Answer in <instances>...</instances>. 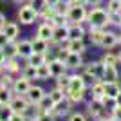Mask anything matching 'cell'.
I'll list each match as a JSON object with an SVG mask.
<instances>
[{
    "instance_id": "42",
    "label": "cell",
    "mask_w": 121,
    "mask_h": 121,
    "mask_svg": "<svg viewBox=\"0 0 121 121\" xmlns=\"http://www.w3.org/2000/svg\"><path fill=\"white\" fill-rule=\"evenodd\" d=\"M69 121H87V117L83 114H80V112H74V114L69 116Z\"/></svg>"
},
{
    "instance_id": "23",
    "label": "cell",
    "mask_w": 121,
    "mask_h": 121,
    "mask_svg": "<svg viewBox=\"0 0 121 121\" xmlns=\"http://www.w3.org/2000/svg\"><path fill=\"white\" fill-rule=\"evenodd\" d=\"M33 42H27V40H22L18 42V56L22 58H27L29 54H33Z\"/></svg>"
},
{
    "instance_id": "7",
    "label": "cell",
    "mask_w": 121,
    "mask_h": 121,
    "mask_svg": "<svg viewBox=\"0 0 121 121\" xmlns=\"http://www.w3.org/2000/svg\"><path fill=\"white\" fill-rule=\"evenodd\" d=\"M49 71H51V76H52V78H58V76L65 74L67 65H65V61H63V60L54 58L52 61H49Z\"/></svg>"
},
{
    "instance_id": "39",
    "label": "cell",
    "mask_w": 121,
    "mask_h": 121,
    "mask_svg": "<svg viewBox=\"0 0 121 121\" xmlns=\"http://www.w3.org/2000/svg\"><path fill=\"white\" fill-rule=\"evenodd\" d=\"M36 119H38V121H56V119H54V114H52V112H40Z\"/></svg>"
},
{
    "instance_id": "48",
    "label": "cell",
    "mask_w": 121,
    "mask_h": 121,
    "mask_svg": "<svg viewBox=\"0 0 121 121\" xmlns=\"http://www.w3.org/2000/svg\"><path fill=\"white\" fill-rule=\"evenodd\" d=\"M114 103H117V105H121V92H119V96L114 99Z\"/></svg>"
},
{
    "instance_id": "36",
    "label": "cell",
    "mask_w": 121,
    "mask_h": 121,
    "mask_svg": "<svg viewBox=\"0 0 121 121\" xmlns=\"http://www.w3.org/2000/svg\"><path fill=\"white\" fill-rule=\"evenodd\" d=\"M107 11L108 13H121V0H108Z\"/></svg>"
},
{
    "instance_id": "45",
    "label": "cell",
    "mask_w": 121,
    "mask_h": 121,
    "mask_svg": "<svg viewBox=\"0 0 121 121\" xmlns=\"http://www.w3.org/2000/svg\"><path fill=\"white\" fill-rule=\"evenodd\" d=\"M5 22H7V20H5V16L2 15V13H0V31L4 29V25H5Z\"/></svg>"
},
{
    "instance_id": "26",
    "label": "cell",
    "mask_w": 121,
    "mask_h": 121,
    "mask_svg": "<svg viewBox=\"0 0 121 121\" xmlns=\"http://www.w3.org/2000/svg\"><path fill=\"white\" fill-rule=\"evenodd\" d=\"M54 15H56L54 5H49V4H45V5H43V7H42L40 11H38V16H42V18H43V22L51 20V18H52Z\"/></svg>"
},
{
    "instance_id": "33",
    "label": "cell",
    "mask_w": 121,
    "mask_h": 121,
    "mask_svg": "<svg viewBox=\"0 0 121 121\" xmlns=\"http://www.w3.org/2000/svg\"><path fill=\"white\" fill-rule=\"evenodd\" d=\"M11 114H13L11 105H0V119L2 121H9Z\"/></svg>"
},
{
    "instance_id": "47",
    "label": "cell",
    "mask_w": 121,
    "mask_h": 121,
    "mask_svg": "<svg viewBox=\"0 0 121 121\" xmlns=\"http://www.w3.org/2000/svg\"><path fill=\"white\" fill-rule=\"evenodd\" d=\"M45 2H47V4H49V5H56V4H58V2H60V0H45Z\"/></svg>"
},
{
    "instance_id": "29",
    "label": "cell",
    "mask_w": 121,
    "mask_h": 121,
    "mask_svg": "<svg viewBox=\"0 0 121 121\" xmlns=\"http://www.w3.org/2000/svg\"><path fill=\"white\" fill-rule=\"evenodd\" d=\"M69 85H71V76H67V74H61L56 78V87L58 89H61V91H69Z\"/></svg>"
},
{
    "instance_id": "17",
    "label": "cell",
    "mask_w": 121,
    "mask_h": 121,
    "mask_svg": "<svg viewBox=\"0 0 121 121\" xmlns=\"http://www.w3.org/2000/svg\"><path fill=\"white\" fill-rule=\"evenodd\" d=\"M85 29L81 24H69V40H83Z\"/></svg>"
},
{
    "instance_id": "37",
    "label": "cell",
    "mask_w": 121,
    "mask_h": 121,
    "mask_svg": "<svg viewBox=\"0 0 121 121\" xmlns=\"http://www.w3.org/2000/svg\"><path fill=\"white\" fill-rule=\"evenodd\" d=\"M103 63L105 65H117V54H112V52H107L105 56H103Z\"/></svg>"
},
{
    "instance_id": "16",
    "label": "cell",
    "mask_w": 121,
    "mask_h": 121,
    "mask_svg": "<svg viewBox=\"0 0 121 121\" xmlns=\"http://www.w3.org/2000/svg\"><path fill=\"white\" fill-rule=\"evenodd\" d=\"M65 40H69V25L54 27V33H52V42H56V43H63Z\"/></svg>"
},
{
    "instance_id": "15",
    "label": "cell",
    "mask_w": 121,
    "mask_h": 121,
    "mask_svg": "<svg viewBox=\"0 0 121 121\" xmlns=\"http://www.w3.org/2000/svg\"><path fill=\"white\" fill-rule=\"evenodd\" d=\"M105 83V81H103ZM121 92V85L117 83V81H112V83H105V96L108 98L110 101H114L117 96H119Z\"/></svg>"
},
{
    "instance_id": "46",
    "label": "cell",
    "mask_w": 121,
    "mask_h": 121,
    "mask_svg": "<svg viewBox=\"0 0 121 121\" xmlns=\"http://www.w3.org/2000/svg\"><path fill=\"white\" fill-rule=\"evenodd\" d=\"M89 4H91V5H99L101 0H89Z\"/></svg>"
},
{
    "instance_id": "28",
    "label": "cell",
    "mask_w": 121,
    "mask_h": 121,
    "mask_svg": "<svg viewBox=\"0 0 121 121\" xmlns=\"http://www.w3.org/2000/svg\"><path fill=\"white\" fill-rule=\"evenodd\" d=\"M65 96H67V92L61 91V89H58V87H56V89H52V91L49 92V98H51V101H52L54 105H56V103H60Z\"/></svg>"
},
{
    "instance_id": "11",
    "label": "cell",
    "mask_w": 121,
    "mask_h": 121,
    "mask_svg": "<svg viewBox=\"0 0 121 121\" xmlns=\"http://www.w3.org/2000/svg\"><path fill=\"white\" fill-rule=\"evenodd\" d=\"M94 98H96V99L105 98V83H103V80H96L91 85V99H94Z\"/></svg>"
},
{
    "instance_id": "40",
    "label": "cell",
    "mask_w": 121,
    "mask_h": 121,
    "mask_svg": "<svg viewBox=\"0 0 121 121\" xmlns=\"http://www.w3.org/2000/svg\"><path fill=\"white\" fill-rule=\"evenodd\" d=\"M110 114H112V119H121V105L114 103L110 108Z\"/></svg>"
},
{
    "instance_id": "21",
    "label": "cell",
    "mask_w": 121,
    "mask_h": 121,
    "mask_svg": "<svg viewBox=\"0 0 121 121\" xmlns=\"http://www.w3.org/2000/svg\"><path fill=\"white\" fill-rule=\"evenodd\" d=\"M65 65H67V69H78V67H81V65H83V61H81V54L69 52V56L65 58Z\"/></svg>"
},
{
    "instance_id": "4",
    "label": "cell",
    "mask_w": 121,
    "mask_h": 121,
    "mask_svg": "<svg viewBox=\"0 0 121 121\" xmlns=\"http://www.w3.org/2000/svg\"><path fill=\"white\" fill-rule=\"evenodd\" d=\"M52 33H54V25H52V22H51V20H47V22H43V24L38 27L36 36H38V38H42V40L51 42V40H52Z\"/></svg>"
},
{
    "instance_id": "56",
    "label": "cell",
    "mask_w": 121,
    "mask_h": 121,
    "mask_svg": "<svg viewBox=\"0 0 121 121\" xmlns=\"http://www.w3.org/2000/svg\"><path fill=\"white\" fill-rule=\"evenodd\" d=\"M112 121H121V119H112Z\"/></svg>"
},
{
    "instance_id": "41",
    "label": "cell",
    "mask_w": 121,
    "mask_h": 121,
    "mask_svg": "<svg viewBox=\"0 0 121 121\" xmlns=\"http://www.w3.org/2000/svg\"><path fill=\"white\" fill-rule=\"evenodd\" d=\"M9 121H25V114L24 112H13Z\"/></svg>"
},
{
    "instance_id": "18",
    "label": "cell",
    "mask_w": 121,
    "mask_h": 121,
    "mask_svg": "<svg viewBox=\"0 0 121 121\" xmlns=\"http://www.w3.org/2000/svg\"><path fill=\"white\" fill-rule=\"evenodd\" d=\"M71 105H72V101H71L69 98L65 96L63 99L60 101V103H56V105H54V108H52L51 112H52L54 116H56V114H60V116H63V114H67V112L71 110Z\"/></svg>"
},
{
    "instance_id": "31",
    "label": "cell",
    "mask_w": 121,
    "mask_h": 121,
    "mask_svg": "<svg viewBox=\"0 0 121 121\" xmlns=\"http://www.w3.org/2000/svg\"><path fill=\"white\" fill-rule=\"evenodd\" d=\"M67 98L72 101V103H78L85 98V91H67Z\"/></svg>"
},
{
    "instance_id": "54",
    "label": "cell",
    "mask_w": 121,
    "mask_h": 121,
    "mask_svg": "<svg viewBox=\"0 0 121 121\" xmlns=\"http://www.w3.org/2000/svg\"><path fill=\"white\" fill-rule=\"evenodd\" d=\"M117 29H119V31H121V22H119V25H117Z\"/></svg>"
},
{
    "instance_id": "19",
    "label": "cell",
    "mask_w": 121,
    "mask_h": 121,
    "mask_svg": "<svg viewBox=\"0 0 121 121\" xmlns=\"http://www.w3.org/2000/svg\"><path fill=\"white\" fill-rule=\"evenodd\" d=\"M105 108V103H103V99H91L89 101V114H91L92 117H98L101 114V110Z\"/></svg>"
},
{
    "instance_id": "38",
    "label": "cell",
    "mask_w": 121,
    "mask_h": 121,
    "mask_svg": "<svg viewBox=\"0 0 121 121\" xmlns=\"http://www.w3.org/2000/svg\"><path fill=\"white\" fill-rule=\"evenodd\" d=\"M121 22V13H108V25H119Z\"/></svg>"
},
{
    "instance_id": "35",
    "label": "cell",
    "mask_w": 121,
    "mask_h": 121,
    "mask_svg": "<svg viewBox=\"0 0 121 121\" xmlns=\"http://www.w3.org/2000/svg\"><path fill=\"white\" fill-rule=\"evenodd\" d=\"M4 65H5V71H9V72H16L20 69V67H18V61H16V56L15 58H7Z\"/></svg>"
},
{
    "instance_id": "24",
    "label": "cell",
    "mask_w": 121,
    "mask_h": 121,
    "mask_svg": "<svg viewBox=\"0 0 121 121\" xmlns=\"http://www.w3.org/2000/svg\"><path fill=\"white\" fill-rule=\"evenodd\" d=\"M2 49H4V52H5V58H15V56H18V42L9 40Z\"/></svg>"
},
{
    "instance_id": "27",
    "label": "cell",
    "mask_w": 121,
    "mask_h": 121,
    "mask_svg": "<svg viewBox=\"0 0 121 121\" xmlns=\"http://www.w3.org/2000/svg\"><path fill=\"white\" fill-rule=\"evenodd\" d=\"M31 42H33V51L35 52H45V51H49V42L47 40H42V38L36 36L35 40H31Z\"/></svg>"
},
{
    "instance_id": "53",
    "label": "cell",
    "mask_w": 121,
    "mask_h": 121,
    "mask_svg": "<svg viewBox=\"0 0 121 121\" xmlns=\"http://www.w3.org/2000/svg\"><path fill=\"white\" fill-rule=\"evenodd\" d=\"M98 121H112V119H98Z\"/></svg>"
},
{
    "instance_id": "10",
    "label": "cell",
    "mask_w": 121,
    "mask_h": 121,
    "mask_svg": "<svg viewBox=\"0 0 121 121\" xmlns=\"http://www.w3.org/2000/svg\"><path fill=\"white\" fill-rule=\"evenodd\" d=\"M119 43V35L114 33V31H105V36H103V42H101V47L105 49H112Z\"/></svg>"
},
{
    "instance_id": "55",
    "label": "cell",
    "mask_w": 121,
    "mask_h": 121,
    "mask_svg": "<svg viewBox=\"0 0 121 121\" xmlns=\"http://www.w3.org/2000/svg\"><path fill=\"white\" fill-rule=\"evenodd\" d=\"M119 43H121V33H119Z\"/></svg>"
},
{
    "instance_id": "6",
    "label": "cell",
    "mask_w": 121,
    "mask_h": 121,
    "mask_svg": "<svg viewBox=\"0 0 121 121\" xmlns=\"http://www.w3.org/2000/svg\"><path fill=\"white\" fill-rule=\"evenodd\" d=\"M61 47H65L69 52H76V54H83L85 52V43L83 40H65L63 43H60Z\"/></svg>"
},
{
    "instance_id": "25",
    "label": "cell",
    "mask_w": 121,
    "mask_h": 121,
    "mask_svg": "<svg viewBox=\"0 0 121 121\" xmlns=\"http://www.w3.org/2000/svg\"><path fill=\"white\" fill-rule=\"evenodd\" d=\"M69 91H85V80L83 76H71V85H69Z\"/></svg>"
},
{
    "instance_id": "9",
    "label": "cell",
    "mask_w": 121,
    "mask_h": 121,
    "mask_svg": "<svg viewBox=\"0 0 121 121\" xmlns=\"http://www.w3.org/2000/svg\"><path fill=\"white\" fill-rule=\"evenodd\" d=\"M43 98H45V92L40 87H31L29 91H27V99H29L31 105H38Z\"/></svg>"
},
{
    "instance_id": "51",
    "label": "cell",
    "mask_w": 121,
    "mask_h": 121,
    "mask_svg": "<svg viewBox=\"0 0 121 121\" xmlns=\"http://www.w3.org/2000/svg\"><path fill=\"white\" fill-rule=\"evenodd\" d=\"M117 61H121V51L117 52Z\"/></svg>"
},
{
    "instance_id": "8",
    "label": "cell",
    "mask_w": 121,
    "mask_h": 121,
    "mask_svg": "<svg viewBox=\"0 0 121 121\" xmlns=\"http://www.w3.org/2000/svg\"><path fill=\"white\" fill-rule=\"evenodd\" d=\"M9 105H11V108H13V112H25V110H27V107H29L31 103H29L27 98H22V94H18L16 98L11 99Z\"/></svg>"
},
{
    "instance_id": "44",
    "label": "cell",
    "mask_w": 121,
    "mask_h": 121,
    "mask_svg": "<svg viewBox=\"0 0 121 121\" xmlns=\"http://www.w3.org/2000/svg\"><path fill=\"white\" fill-rule=\"evenodd\" d=\"M5 60H7V58H5V52H4V49L0 47V63H5Z\"/></svg>"
},
{
    "instance_id": "5",
    "label": "cell",
    "mask_w": 121,
    "mask_h": 121,
    "mask_svg": "<svg viewBox=\"0 0 121 121\" xmlns=\"http://www.w3.org/2000/svg\"><path fill=\"white\" fill-rule=\"evenodd\" d=\"M85 72L91 74V76H94L96 80H101V78H103V72H105V63H103V61L89 63V65H85Z\"/></svg>"
},
{
    "instance_id": "2",
    "label": "cell",
    "mask_w": 121,
    "mask_h": 121,
    "mask_svg": "<svg viewBox=\"0 0 121 121\" xmlns=\"http://www.w3.org/2000/svg\"><path fill=\"white\" fill-rule=\"evenodd\" d=\"M87 7L83 4H78V2H72L69 4V9H67V20L69 24H83L87 22Z\"/></svg>"
},
{
    "instance_id": "57",
    "label": "cell",
    "mask_w": 121,
    "mask_h": 121,
    "mask_svg": "<svg viewBox=\"0 0 121 121\" xmlns=\"http://www.w3.org/2000/svg\"><path fill=\"white\" fill-rule=\"evenodd\" d=\"M29 121H38V119H29Z\"/></svg>"
},
{
    "instance_id": "58",
    "label": "cell",
    "mask_w": 121,
    "mask_h": 121,
    "mask_svg": "<svg viewBox=\"0 0 121 121\" xmlns=\"http://www.w3.org/2000/svg\"><path fill=\"white\" fill-rule=\"evenodd\" d=\"M0 121H2V119H0Z\"/></svg>"
},
{
    "instance_id": "43",
    "label": "cell",
    "mask_w": 121,
    "mask_h": 121,
    "mask_svg": "<svg viewBox=\"0 0 121 121\" xmlns=\"http://www.w3.org/2000/svg\"><path fill=\"white\" fill-rule=\"evenodd\" d=\"M7 42H9V38H7V36H5L4 33H2V31H0V47H4L5 43H7Z\"/></svg>"
},
{
    "instance_id": "52",
    "label": "cell",
    "mask_w": 121,
    "mask_h": 121,
    "mask_svg": "<svg viewBox=\"0 0 121 121\" xmlns=\"http://www.w3.org/2000/svg\"><path fill=\"white\" fill-rule=\"evenodd\" d=\"M15 2H16V4H24L25 0H15Z\"/></svg>"
},
{
    "instance_id": "1",
    "label": "cell",
    "mask_w": 121,
    "mask_h": 121,
    "mask_svg": "<svg viewBox=\"0 0 121 121\" xmlns=\"http://www.w3.org/2000/svg\"><path fill=\"white\" fill-rule=\"evenodd\" d=\"M87 22L91 27H103L105 29L108 25V11L99 5H92V9L87 13Z\"/></svg>"
},
{
    "instance_id": "3",
    "label": "cell",
    "mask_w": 121,
    "mask_h": 121,
    "mask_svg": "<svg viewBox=\"0 0 121 121\" xmlns=\"http://www.w3.org/2000/svg\"><path fill=\"white\" fill-rule=\"evenodd\" d=\"M36 18H38V11L33 7V4H25L18 9V20H20V24L31 25Z\"/></svg>"
},
{
    "instance_id": "30",
    "label": "cell",
    "mask_w": 121,
    "mask_h": 121,
    "mask_svg": "<svg viewBox=\"0 0 121 121\" xmlns=\"http://www.w3.org/2000/svg\"><path fill=\"white\" fill-rule=\"evenodd\" d=\"M11 99H13V96H11V91L7 89V87L0 85V105H9Z\"/></svg>"
},
{
    "instance_id": "34",
    "label": "cell",
    "mask_w": 121,
    "mask_h": 121,
    "mask_svg": "<svg viewBox=\"0 0 121 121\" xmlns=\"http://www.w3.org/2000/svg\"><path fill=\"white\" fill-rule=\"evenodd\" d=\"M24 78H27V80H35V78H38V72H36V67L35 65H25L24 69Z\"/></svg>"
},
{
    "instance_id": "13",
    "label": "cell",
    "mask_w": 121,
    "mask_h": 121,
    "mask_svg": "<svg viewBox=\"0 0 121 121\" xmlns=\"http://www.w3.org/2000/svg\"><path fill=\"white\" fill-rule=\"evenodd\" d=\"M31 89V83L27 78H18V80L13 81V91H15V94H27V91Z\"/></svg>"
},
{
    "instance_id": "32",
    "label": "cell",
    "mask_w": 121,
    "mask_h": 121,
    "mask_svg": "<svg viewBox=\"0 0 121 121\" xmlns=\"http://www.w3.org/2000/svg\"><path fill=\"white\" fill-rule=\"evenodd\" d=\"M36 72H38V80H47V78H51L49 63H43V65L36 67Z\"/></svg>"
},
{
    "instance_id": "14",
    "label": "cell",
    "mask_w": 121,
    "mask_h": 121,
    "mask_svg": "<svg viewBox=\"0 0 121 121\" xmlns=\"http://www.w3.org/2000/svg\"><path fill=\"white\" fill-rule=\"evenodd\" d=\"M105 31L103 27H91L89 29V40L94 43V45H101L103 42V36H105Z\"/></svg>"
},
{
    "instance_id": "20",
    "label": "cell",
    "mask_w": 121,
    "mask_h": 121,
    "mask_svg": "<svg viewBox=\"0 0 121 121\" xmlns=\"http://www.w3.org/2000/svg\"><path fill=\"white\" fill-rule=\"evenodd\" d=\"M2 33H4L9 40H15L16 36H18V33H20V27H18V24H15V22H5Z\"/></svg>"
},
{
    "instance_id": "49",
    "label": "cell",
    "mask_w": 121,
    "mask_h": 121,
    "mask_svg": "<svg viewBox=\"0 0 121 121\" xmlns=\"http://www.w3.org/2000/svg\"><path fill=\"white\" fill-rule=\"evenodd\" d=\"M4 71H5V65H4V63H0V74H4Z\"/></svg>"
},
{
    "instance_id": "50",
    "label": "cell",
    "mask_w": 121,
    "mask_h": 121,
    "mask_svg": "<svg viewBox=\"0 0 121 121\" xmlns=\"http://www.w3.org/2000/svg\"><path fill=\"white\" fill-rule=\"evenodd\" d=\"M61 2H65V4H72L74 0H61Z\"/></svg>"
},
{
    "instance_id": "12",
    "label": "cell",
    "mask_w": 121,
    "mask_h": 121,
    "mask_svg": "<svg viewBox=\"0 0 121 121\" xmlns=\"http://www.w3.org/2000/svg\"><path fill=\"white\" fill-rule=\"evenodd\" d=\"M101 80L105 83H112V81L119 80V71H117L116 65H105V72H103V78Z\"/></svg>"
},
{
    "instance_id": "22",
    "label": "cell",
    "mask_w": 121,
    "mask_h": 121,
    "mask_svg": "<svg viewBox=\"0 0 121 121\" xmlns=\"http://www.w3.org/2000/svg\"><path fill=\"white\" fill-rule=\"evenodd\" d=\"M25 60H27V65H35V67H40V65H43V63H47L43 52H33V54H29Z\"/></svg>"
}]
</instances>
